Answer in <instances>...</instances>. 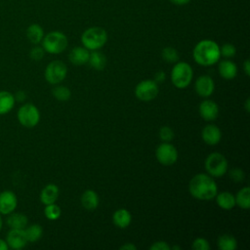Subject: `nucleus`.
Wrapping results in <instances>:
<instances>
[{"instance_id": "11", "label": "nucleus", "mask_w": 250, "mask_h": 250, "mask_svg": "<svg viewBox=\"0 0 250 250\" xmlns=\"http://www.w3.org/2000/svg\"><path fill=\"white\" fill-rule=\"evenodd\" d=\"M194 90L199 97L208 98L215 90L214 80L209 75H200L195 80Z\"/></svg>"}, {"instance_id": "45", "label": "nucleus", "mask_w": 250, "mask_h": 250, "mask_svg": "<svg viewBox=\"0 0 250 250\" xmlns=\"http://www.w3.org/2000/svg\"><path fill=\"white\" fill-rule=\"evenodd\" d=\"M2 226H3V220H2V217H1V214H0V231L2 229Z\"/></svg>"}, {"instance_id": "3", "label": "nucleus", "mask_w": 250, "mask_h": 250, "mask_svg": "<svg viewBox=\"0 0 250 250\" xmlns=\"http://www.w3.org/2000/svg\"><path fill=\"white\" fill-rule=\"evenodd\" d=\"M107 41V33L101 26H91L85 29L81 35L82 46L89 51L100 50Z\"/></svg>"}, {"instance_id": "44", "label": "nucleus", "mask_w": 250, "mask_h": 250, "mask_svg": "<svg viewBox=\"0 0 250 250\" xmlns=\"http://www.w3.org/2000/svg\"><path fill=\"white\" fill-rule=\"evenodd\" d=\"M249 104H250V99L247 98L246 101H245V110L247 112H249V109H250V106H249Z\"/></svg>"}, {"instance_id": "25", "label": "nucleus", "mask_w": 250, "mask_h": 250, "mask_svg": "<svg viewBox=\"0 0 250 250\" xmlns=\"http://www.w3.org/2000/svg\"><path fill=\"white\" fill-rule=\"evenodd\" d=\"M44 35V30L38 23H32L26 29V37L34 45L41 43Z\"/></svg>"}, {"instance_id": "15", "label": "nucleus", "mask_w": 250, "mask_h": 250, "mask_svg": "<svg viewBox=\"0 0 250 250\" xmlns=\"http://www.w3.org/2000/svg\"><path fill=\"white\" fill-rule=\"evenodd\" d=\"M201 138L203 142L209 146L218 145L222 139L221 129L215 124H208L203 127L201 131Z\"/></svg>"}, {"instance_id": "22", "label": "nucleus", "mask_w": 250, "mask_h": 250, "mask_svg": "<svg viewBox=\"0 0 250 250\" xmlns=\"http://www.w3.org/2000/svg\"><path fill=\"white\" fill-rule=\"evenodd\" d=\"M87 63H89V65L96 70H103L106 65V57L99 50L90 51Z\"/></svg>"}, {"instance_id": "21", "label": "nucleus", "mask_w": 250, "mask_h": 250, "mask_svg": "<svg viewBox=\"0 0 250 250\" xmlns=\"http://www.w3.org/2000/svg\"><path fill=\"white\" fill-rule=\"evenodd\" d=\"M215 198L217 205L224 210H230L235 206V197L229 191H222L217 193Z\"/></svg>"}, {"instance_id": "23", "label": "nucleus", "mask_w": 250, "mask_h": 250, "mask_svg": "<svg viewBox=\"0 0 250 250\" xmlns=\"http://www.w3.org/2000/svg\"><path fill=\"white\" fill-rule=\"evenodd\" d=\"M7 225L10 229H25L28 223L27 217L22 213H10L7 218Z\"/></svg>"}, {"instance_id": "12", "label": "nucleus", "mask_w": 250, "mask_h": 250, "mask_svg": "<svg viewBox=\"0 0 250 250\" xmlns=\"http://www.w3.org/2000/svg\"><path fill=\"white\" fill-rule=\"evenodd\" d=\"M6 242L9 248L21 249L27 244V238L24 232V229H11L7 233Z\"/></svg>"}, {"instance_id": "39", "label": "nucleus", "mask_w": 250, "mask_h": 250, "mask_svg": "<svg viewBox=\"0 0 250 250\" xmlns=\"http://www.w3.org/2000/svg\"><path fill=\"white\" fill-rule=\"evenodd\" d=\"M15 100L18 102H23L26 99V94L24 91H18L15 95Z\"/></svg>"}, {"instance_id": "42", "label": "nucleus", "mask_w": 250, "mask_h": 250, "mask_svg": "<svg viewBox=\"0 0 250 250\" xmlns=\"http://www.w3.org/2000/svg\"><path fill=\"white\" fill-rule=\"evenodd\" d=\"M243 70L247 76L250 75V61L247 59L243 62Z\"/></svg>"}, {"instance_id": "38", "label": "nucleus", "mask_w": 250, "mask_h": 250, "mask_svg": "<svg viewBox=\"0 0 250 250\" xmlns=\"http://www.w3.org/2000/svg\"><path fill=\"white\" fill-rule=\"evenodd\" d=\"M154 79V81L158 84V83H162V82H164L165 81V79H166V74H165V72L164 71H162V70H159V71H157L155 74H154V77H153Z\"/></svg>"}, {"instance_id": "2", "label": "nucleus", "mask_w": 250, "mask_h": 250, "mask_svg": "<svg viewBox=\"0 0 250 250\" xmlns=\"http://www.w3.org/2000/svg\"><path fill=\"white\" fill-rule=\"evenodd\" d=\"M194 62L202 66H210L219 62L221 58L220 46L211 39L199 41L192 50Z\"/></svg>"}, {"instance_id": "41", "label": "nucleus", "mask_w": 250, "mask_h": 250, "mask_svg": "<svg viewBox=\"0 0 250 250\" xmlns=\"http://www.w3.org/2000/svg\"><path fill=\"white\" fill-rule=\"evenodd\" d=\"M169 1L176 6H185L188 4L191 0H169Z\"/></svg>"}, {"instance_id": "26", "label": "nucleus", "mask_w": 250, "mask_h": 250, "mask_svg": "<svg viewBox=\"0 0 250 250\" xmlns=\"http://www.w3.org/2000/svg\"><path fill=\"white\" fill-rule=\"evenodd\" d=\"M217 245L221 250H235L237 248V240L231 234L224 233L218 237Z\"/></svg>"}, {"instance_id": "43", "label": "nucleus", "mask_w": 250, "mask_h": 250, "mask_svg": "<svg viewBox=\"0 0 250 250\" xmlns=\"http://www.w3.org/2000/svg\"><path fill=\"white\" fill-rule=\"evenodd\" d=\"M8 249H9V247H8L6 240L0 238V250H8Z\"/></svg>"}, {"instance_id": "35", "label": "nucleus", "mask_w": 250, "mask_h": 250, "mask_svg": "<svg viewBox=\"0 0 250 250\" xmlns=\"http://www.w3.org/2000/svg\"><path fill=\"white\" fill-rule=\"evenodd\" d=\"M192 249L194 250H209L210 249V244L206 238L203 237H197L193 240Z\"/></svg>"}, {"instance_id": "1", "label": "nucleus", "mask_w": 250, "mask_h": 250, "mask_svg": "<svg viewBox=\"0 0 250 250\" xmlns=\"http://www.w3.org/2000/svg\"><path fill=\"white\" fill-rule=\"evenodd\" d=\"M188 190L192 197L198 200H210L218 193V186L208 174L199 173L194 175L188 183Z\"/></svg>"}, {"instance_id": "32", "label": "nucleus", "mask_w": 250, "mask_h": 250, "mask_svg": "<svg viewBox=\"0 0 250 250\" xmlns=\"http://www.w3.org/2000/svg\"><path fill=\"white\" fill-rule=\"evenodd\" d=\"M235 53H236V49H235L234 45H232L230 43H225L220 47L221 57H224L226 59H230V58L234 57Z\"/></svg>"}, {"instance_id": "19", "label": "nucleus", "mask_w": 250, "mask_h": 250, "mask_svg": "<svg viewBox=\"0 0 250 250\" xmlns=\"http://www.w3.org/2000/svg\"><path fill=\"white\" fill-rule=\"evenodd\" d=\"M80 201L84 209L88 211H94L99 206L100 198L95 190L87 189L82 193Z\"/></svg>"}, {"instance_id": "17", "label": "nucleus", "mask_w": 250, "mask_h": 250, "mask_svg": "<svg viewBox=\"0 0 250 250\" xmlns=\"http://www.w3.org/2000/svg\"><path fill=\"white\" fill-rule=\"evenodd\" d=\"M59 194L60 189L58 186L55 184H48L42 188L40 192V201L44 205L55 203L59 197Z\"/></svg>"}, {"instance_id": "5", "label": "nucleus", "mask_w": 250, "mask_h": 250, "mask_svg": "<svg viewBox=\"0 0 250 250\" xmlns=\"http://www.w3.org/2000/svg\"><path fill=\"white\" fill-rule=\"evenodd\" d=\"M193 77V70L191 66L186 62H175L171 71V81L178 89L187 88Z\"/></svg>"}, {"instance_id": "18", "label": "nucleus", "mask_w": 250, "mask_h": 250, "mask_svg": "<svg viewBox=\"0 0 250 250\" xmlns=\"http://www.w3.org/2000/svg\"><path fill=\"white\" fill-rule=\"evenodd\" d=\"M218 70H219V74L221 75V77L226 80H231L237 74L236 64L232 61L228 60V59L220 62Z\"/></svg>"}, {"instance_id": "28", "label": "nucleus", "mask_w": 250, "mask_h": 250, "mask_svg": "<svg viewBox=\"0 0 250 250\" xmlns=\"http://www.w3.org/2000/svg\"><path fill=\"white\" fill-rule=\"evenodd\" d=\"M24 232L28 242H36L39 240L43 235V229L38 224H33L30 226H26L24 229Z\"/></svg>"}, {"instance_id": "46", "label": "nucleus", "mask_w": 250, "mask_h": 250, "mask_svg": "<svg viewBox=\"0 0 250 250\" xmlns=\"http://www.w3.org/2000/svg\"><path fill=\"white\" fill-rule=\"evenodd\" d=\"M171 249H178V250H180L181 247H180V246H172Z\"/></svg>"}, {"instance_id": "29", "label": "nucleus", "mask_w": 250, "mask_h": 250, "mask_svg": "<svg viewBox=\"0 0 250 250\" xmlns=\"http://www.w3.org/2000/svg\"><path fill=\"white\" fill-rule=\"evenodd\" d=\"M52 94L60 102H66L71 97L70 89L67 88L66 86H62V85L54 87L52 90Z\"/></svg>"}, {"instance_id": "34", "label": "nucleus", "mask_w": 250, "mask_h": 250, "mask_svg": "<svg viewBox=\"0 0 250 250\" xmlns=\"http://www.w3.org/2000/svg\"><path fill=\"white\" fill-rule=\"evenodd\" d=\"M229 176L231 179V181H233L235 183H241V182H243V180L245 178L244 171L240 168L230 169L229 172Z\"/></svg>"}, {"instance_id": "13", "label": "nucleus", "mask_w": 250, "mask_h": 250, "mask_svg": "<svg viewBox=\"0 0 250 250\" xmlns=\"http://www.w3.org/2000/svg\"><path fill=\"white\" fill-rule=\"evenodd\" d=\"M18 205V198L12 190H4L0 192V214L9 215L14 212Z\"/></svg>"}, {"instance_id": "9", "label": "nucleus", "mask_w": 250, "mask_h": 250, "mask_svg": "<svg viewBox=\"0 0 250 250\" xmlns=\"http://www.w3.org/2000/svg\"><path fill=\"white\" fill-rule=\"evenodd\" d=\"M157 161L164 166H171L178 160V150L170 142H162L155 149Z\"/></svg>"}, {"instance_id": "40", "label": "nucleus", "mask_w": 250, "mask_h": 250, "mask_svg": "<svg viewBox=\"0 0 250 250\" xmlns=\"http://www.w3.org/2000/svg\"><path fill=\"white\" fill-rule=\"evenodd\" d=\"M119 249L120 250H137V247H136V245H134L131 242H126L125 244L120 246Z\"/></svg>"}, {"instance_id": "6", "label": "nucleus", "mask_w": 250, "mask_h": 250, "mask_svg": "<svg viewBox=\"0 0 250 250\" xmlns=\"http://www.w3.org/2000/svg\"><path fill=\"white\" fill-rule=\"evenodd\" d=\"M204 166L208 175L214 178H219L228 172L229 162L224 154L220 152H212L206 157Z\"/></svg>"}, {"instance_id": "7", "label": "nucleus", "mask_w": 250, "mask_h": 250, "mask_svg": "<svg viewBox=\"0 0 250 250\" xmlns=\"http://www.w3.org/2000/svg\"><path fill=\"white\" fill-rule=\"evenodd\" d=\"M17 117L19 122L26 128L35 127L40 121V112L39 109L32 104H22L18 112Z\"/></svg>"}, {"instance_id": "14", "label": "nucleus", "mask_w": 250, "mask_h": 250, "mask_svg": "<svg viewBox=\"0 0 250 250\" xmlns=\"http://www.w3.org/2000/svg\"><path fill=\"white\" fill-rule=\"evenodd\" d=\"M198 111L205 121H213L219 115V106L212 100H204L198 106Z\"/></svg>"}, {"instance_id": "16", "label": "nucleus", "mask_w": 250, "mask_h": 250, "mask_svg": "<svg viewBox=\"0 0 250 250\" xmlns=\"http://www.w3.org/2000/svg\"><path fill=\"white\" fill-rule=\"evenodd\" d=\"M90 51L83 46H76L68 54L69 62L74 65H83L88 62Z\"/></svg>"}, {"instance_id": "36", "label": "nucleus", "mask_w": 250, "mask_h": 250, "mask_svg": "<svg viewBox=\"0 0 250 250\" xmlns=\"http://www.w3.org/2000/svg\"><path fill=\"white\" fill-rule=\"evenodd\" d=\"M45 55V50L43 49V47L41 46H34L30 52H29V57L30 59H32L33 61H40L43 59Z\"/></svg>"}, {"instance_id": "27", "label": "nucleus", "mask_w": 250, "mask_h": 250, "mask_svg": "<svg viewBox=\"0 0 250 250\" xmlns=\"http://www.w3.org/2000/svg\"><path fill=\"white\" fill-rule=\"evenodd\" d=\"M235 205L241 209H248L250 207V188L244 187L235 194Z\"/></svg>"}, {"instance_id": "8", "label": "nucleus", "mask_w": 250, "mask_h": 250, "mask_svg": "<svg viewBox=\"0 0 250 250\" xmlns=\"http://www.w3.org/2000/svg\"><path fill=\"white\" fill-rule=\"evenodd\" d=\"M66 74H67L66 64L60 60H55L49 62L44 72L46 81L53 85H57L62 82L66 77Z\"/></svg>"}, {"instance_id": "33", "label": "nucleus", "mask_w": 250, "mask_h": 250, "mask_svg": "<svg viewBox=\"0 0 250 250\" xmlns=\"http://www.w3.org/2000/svg\"><path fill=\"white\" fill-rule=\"evenodd\" d=\"M158 134H159L160 140H161L162 142H167V143H168V142H171V141L174 139V136H175L173 129H172L171 127H169V126H166V125L162 126V127L159 129Z\"/></svg>"}, {"instance_id": "10", "label": "nucleus", "mask_w": 250, "mask_h": 250, "mask_svg": "<svg viewBox=\"0 0 250 250\" xmlns=\"http://www.w3.org/2000/svg\"><path fill=\"white\" fill-rule=\"evenodd\" d=\"M158 85L154 80L146 79L139 82L135 87V96L142 102H150L158 95Z\"/></svg>"}, {"instance_id": "37", "label": "nucleus", "mask_w": 250, "mask_h": 250, "mask_svg": "<svg viewBox=\"0 0 250 250\" xmlns=\"http://www.w3.org/2000/svg\"><path fill=\"white\" fill-rule=\"evenodd\" d=\"M150 250H170L171 246L166 241H155L149 246Z\"/></svg>"}, {"instance_id": "24", "label": "nucleus", "mask_w": 250, "mask_h": 250, "mask_svg": "<svg viewBox=\"0 0 250 250\" xmlns=\"http://www.w3.org/2000/svg\"><path fill=\"white\" fill-rule=\"evenodd\" d=\"M16 100L12 93L8 91H0V115L10 112L14 105Z\"/></svg>"}, {"instance_id": "20", "label": "nucleus", "mask_w": 250, "mask_h": 250, "mask_svg": "<svg viewBox=\"0 0 250 250\" xmlns=\"http://www.w3.org/2000/svg\"><path fill=\"white\" fill-rule=\"evenodd\" d=\"M112 222L115 227L119 229H126L132 222V215L125 208L117 209L112 215Z\"/></svg>"}, {"instance_id": "4", "label": "nucleus", "mask_w": 250, "mask_h": 250, "mask_svg": "<svg viewBox=\"0 0 250 250\" xmlns=\"http://www.w3.org/2000/svg\"><path fill=\"white\" fill-rule=\"evenodd\" d=\"M41 43L45 52L52 55H57L61 54L66 49L68 40L64 33L62 31L54 30L44 35Z\"/></svg>"}, {"instance_id": "31", "label": "nucleus", "mask_w": 250, "mask_h": 250, "mask_svg": "<svg viewBox=\"0 0 250 250\" xmlns=\"http://www.w3.org/2000/svg\"><path fill=\"white\" fill-rule=\"evenodd\" d=\"M161 57L168 63H175L179 61L178 51L174 47H171V46H167L162 49Z\"/></svg>"}, {"instance_id": "30", "label": "nucleus", "mask_w": 250, "mask_h": 250, "mask_svg": "<svg viewBox=\"0 0 250 250\" xmlns=\"http://www.w3.org/2000/svg\"><path fill=\"white\" fill-rule=\"evenodd\" d=\"M44 215L45 217L50 221H56L58 220L62 215V210L59 205L55 203L47 204L44 208Z\"/></svg>"}]
</instances>
